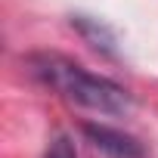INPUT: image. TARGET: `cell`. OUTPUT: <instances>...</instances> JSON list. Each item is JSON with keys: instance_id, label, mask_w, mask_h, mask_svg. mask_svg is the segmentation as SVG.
<instances>
[{"instance_id": "1", "label": "cell", "mask_w": 158, "mask_h": 158, "mask_svg": "<svg viewBox=\"0 0 158 158\" xmlns=\"http://www.w3.org/2000/svg\"><path fill=\"white\" fill-rule=\"evenodd\" d=\"M28 71L44 87L59 93L62 99L81 106V109H90V112L127 115L130 106H133L130 93L121 84H115L112 77L87 71L84 65H77L74 59H68L62 53H31L28 56Z\"/></svg>"}, {"instance_id": "2", "label": "cell", "mask_w": 158, "mask_h": 158, "mask_svg": "<svg viewBox=\"0 0 158 158\" xmlns=\"http://www.w3.org/2000/svg\"><path fill=\"white\" fill-rule=\"evenodd\" d=\"M84 136L102 155H109V158H146V149L139 146V139L130 136V133H124V130H115V127L87 121L84 124Z\"/></svg>"}, {"instance_id": "3", "label": "cell", "mask_w": 158, "mask_h": 158, "mask_svg": "<svg viewBox=\"0 0 158 158\" xmlns=\"http://www.w3.org/2000/svg\"><path fill=\"white\" fill-rule=\"evenodd\" d=\"M44 158H77V152H74V143L68 136H56L50 143V149H47Z\"/></svg>"}]
</instances>
